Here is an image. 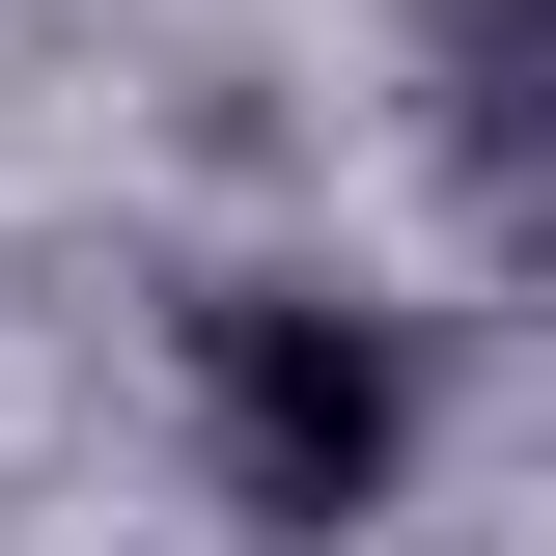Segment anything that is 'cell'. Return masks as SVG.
<instances>
[{
    "instance_id": "6da1fadb",
    "label": "cell",
    "mask_w": 556,
    "mask_h": 556,
    "mask_svg": "<svg viewBox=\"0 0 556 556\" xmlns=\"http://www.w3.org/2000/svg\"><path fill=\"white\" fill-rule=\"evenodd\" d=\"M195 390H223V473H251V529H362V501L417 473V362H390V306H306V278H251V306H195Z\"/></svg>"
}]
</instances>
